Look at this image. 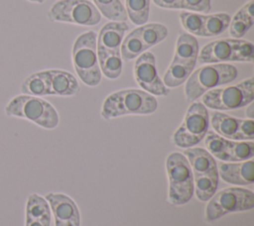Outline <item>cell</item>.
<instances>
[{"label": "cell", "mask_w": 254, "mask_h": 226, "mask_svg": "<svg viewBox=\"0 0 254 226\" xmlns=\"http://www.w3.org/2000/svg\"><path fill=\"white\" fill-rule=\"evenodd\" d=\"M20 91L22 94L38 97L51 95L48 69L36 71L28 75L22 81L20 85Z\"/></svg>", "instance_id": "7402d4cb"}, {"label": "cell", "mask_w": 254, "mask_h": 226, "mask_svg": "<svg viewBox=\"0 0 254 226\" xmlns=\"http://www.w3.org/2000/svg\"><path fill=\"white\" fill-rule=\"evenodd\" d=\"M165 166L169 179L168 201L175 206L188 203L193 195V176L188 159L183 153L172 152Z\"/></svg>", "instance_id": "8992f818"}, {"label": "cell", "mask_w": 254, "mask_h": 226, "mask_svg": "<svg viewBox=\"0 0 254 226\" xmlns=\"http://www.w3.org/2000/svg\"><path fill=\"white\" fill-rule=\"evenodd\" d=\"M206 151L221 162H242L253 158V141H233L225 139L214 132H207L204 137Z\"/></svg>", "instance_id": "4fadbf2b"}, {"label": "cell", "mask_w": 254, "mask_h": 226, "mask_svg": "<svg viewBox=\"0 0 254 226\" xmlns=\"http://www.w3.org/2000/svg\"><path fill=\"white\" fill-rule=\"evenodd\" d=\"M47 16L51 22L79 26H95L101 21V14L88 0H59L51 6Z\"/></svg>", "instance_id": "8fae6325"}, {"label": "cell", "mask_w": 254, "mask_h": 226, "mask_svg": "<svg viewBox=\"0 0 254 226\" xmlns=\"http://www.w3.org/2000/svg\"><path fill=\"white\" fill-rule=\"evenodd\" d=\"M151 0H125L127 17L134 25H144L150 16Z\"/></svg>", "instance_id": "83f0119b"}, {"label": "cell", "mask_w": 254, "mask_h": 226, "mask_svg": "<svg viewBox=\"0 0 254 226\" xmlns=\"http://www.w3.org/2000/svg\"><path fill=\"white\" fill-rule=\"evenodd\" d=\"M52 212L46 198L38 193L28 195L25 205V226H51Z\"/></svg>", "instance_id": "ac0fdd59"}, {"label": "cell", "mask_w": 254, "mask_h": 226, "mask_svg": "<svg viewBox=\"0 0 254 226\" xmlns=\"http://www.w3.org/2000/svg\"><path fill=\"white\" fill-rule=\"evenodd\" d=\"M254 100V79L249 77L237 84L216 87L201 96V103L212 110H235Z\"/></svg>", "instance_id": "9c48e42d"}, {"label": "cell", "mask_w": 254, "mask_h": 226, "mask_svg": "<svg viewBox=\"0 0 254 226\" xmlns=\"http://www.w3.org/2000/svg\"><path fill=\"white\" fill-rule=\"evenodd\" d=\"M207 201L204 218L213 222L226 214L254 208V193L243 187H227L215 192Z\"/></svg>", "instance_id": "ba28073f"}, {"label": "cell", "mask_w": 254, "mask_h": 226, "mask_svg": "<svg viewBox=\"0 0 254 226\" xmlns=\"http://www.w3.org/2000/svg\"><path fill=\"white\" fill-rule=\"evenodd\" d=\"M198 53V42L195 37L189 33L180 32L173 58L186 62H196Z\"/></svg>", "instance_id": "603a6c76"}, {"label": "cell", "mask_w": 254, "mask_h": 226, "mask_svg": "<svg viewBox=\"0 0 254 226\" xmlns=\"http://www.w3.org/2000/svg\"><path fill=\"white\" fill-rule=\"evenodd\" d=\"M98 64L101 73L108 79H116L122 73L123 62L120 52L97 49Z\"/></svg>", "instance_id": "d4e9b609"}, {"label": "cell", "mask_w": 254, "mask_h": 226, "mask_svg": "<svg viewBox=\"0 0 254 226\" xmlns=\"http://www.w3.org/2000/svg\"><path fill=\"white\" fill-rule=\"evenodd\" d=\"M153 3L163 9H181V0H152Z\"/></svg>", "instance_id": "4dcf8cb0"}, {"label": "cell", "mask_w": 254, "mask_h": 226, "mask_svg": "<svg viewBox=\"0 0 254 226\" xmlns=\"http://www.w3.org/2000/svg\"><path fill=\"white\" fill-rule=\"evenodd\" d=\"M209 123L214 132L228 140L252 141L254 139V121L252 119H239L228 114L213 111Z\"/></svg>", "instance_id": "9a60e30c"}, {"label": "cell", "mask_w": 254, "mask_h": 226, "mask_svg": "<svg viewBox=\"0 0 254 226\" xmlns=\"http://www.w3.org/2000/svg\"><path fill=\"white\" fill-rule=\"evenodd\" d=\"M97 35L94 31L80 34L72 46V63L79 79L87 86H97L102 77L98 64Z\"/></svg>", "instance_id": "5b68a950"}, {"label": "cell", "mask_w": 254, "mask_h": 226, "mask_svg": "<svg viewBox=\"0 0 254 226\" xmlns=\"http://www.w3.org/2000/svg\"><path fill=\"white\" fill-rule=\"evenodd\" d=\"M27 1H30V2H33V3H39V4H42V3H44L46 0H27Z\"/></svg>", "instance_id": "d6a6232c"}, {"label": "cell", "mask_w": 254, "mask_h": 226, "mask_svg": "<svg viewBox=\"0 0 254 226\" xmlns=\"http://www.w3.org/2000/svg\"><path fill=\"white\" fill-rule=\"evenodd\" d=\"M254 24V2L248 1L230 19L228 33L232 39H241Z\"/></svg>", "instance_id": "44dd1931"}, {"label": "cell", "mask_w": 254, "mask_h": 226, "mask_svg": "<svg viewBox=\"0 0 254 226\" xmlns=\"http://www.w3.org/2000/svg\"><path fill=\"white\" fill-rule=\"evenodd\" d=\"M245 114L247 116V119H252L253 120V118H254V104H253V102H251L247 105Z\"/></svg>", "instance_id": "1f68e13d"}, {"label": "cell", "mask_w": 254, "mask_h": 226, "mask_svg": "<svg viewBox=\"0 0 254 226\" xmlns=\"http://www.w3.org/2000/svg\"><path fill=\"white\" fill-rule=\"evenodd\" d=\"M209 127V114L201 102H191L185 118L172 136V143L182 149L194 147L204 139Z\"/></svg>", "instance_id": "30bf717a"}, {"label": "cell", "mask_w": 254, "mask_h": 226, "mask_svg": "<svg viewBox=\"0 0 254 226\" xmlns=\"http://www.w3.org/2000/svg\"><path fill=\"white\" fill-rule=\"evenodd\" d=\"M55 226H80V213L74 200L62 192H49L45 195Z\"/></svg>", "instance_id": "2e32d148"}, {"label": "cell", "mask_w": 254, "mask_h": 226, "mask_svg": "<svg viewBox=\"0 0 254 226\" xmlns=\"http://www.w3.org/2000/svg\"><path fill=\"white\" fill-rule=\"evenodd\" d=\"M158 109L156 97L142 89L127 88L110 93L102 103L100 115L111 120L126 115H149Z\"/></svg>", "instance_id": "6da1fadb"}, {"label": "cell", "mask_w": 254, "mask_h": 226, "mask_svg": "<svg viewBox=\"0 0 254 226\" xmlns=\"http://www.w3.org/2000/svg\"><path fill=\"white\" fill-rule=\"evenodd\" d=\"M48 72L51 95L67 97L79 92L78 81L71 73L63 69H48Z\"/></svg>", "instance_id": "ffe728a7"}, {"label": "cell", "mask_w": 254, "mask_h": 226, "mask_svg": "<svg viewBox=\"0 0 254 226\" xmlns=\"http://www.w3.org/2000/svg\"><path fill=\"white\" fill-rule=\"evenodd\" d=\"M237 75V68L229 63H207L200 66L186 81V99L194 102L205 92L234 81Z\"/></svg>", "instance_id": "277c9868"}, {"label": "cell", "mask_w": 254, "mask_h": 226, "mask_svg": "<svg viewBox=\"0 0 254 226\" xmlns=\"http://www.w3.org/2000/svg\"><path fill=\"white\" fill-rule=\"evenodd\" d=\"M193 176V194L202 202H206L215 192L218 185L217 163L203 148L191 147L185 150Z\"/></svg>", "instance_id": "3957f363"}, {"label": "cell", "mask_w": 254, "mask_h": 226, "mask_svg": "<svg viewBox=\"0 0 254 226\" xmlns=\"http://www.w3.org/2000/svg\"><path fill=\"white\" fill-rule=\"evenodd\" d=\"M196 62H186L174 59L169 68L164 73L163 82L168 88H174L182 85L190 77L194 69Z\"/></svg>", "instance_id": "cb8c5ba5"}, {"label": "cell", "mask_w": 254, "mask_h": 226, "mask_svg": "<svg viewBox=\"0 0 254 226\" xmlns=\"http://www.w3.org/2000/svg\"><path fill=\"white\" fill-rule=\"evenodd\" d=\"M181 9L206 14L211 9L210 0H181Z\"/></svg>", "instance_id": "f546056e"}, {"label": "cell", "mask_w": 254, "mask_h": 226, "mask_svg": "<svg viewBox=\"0 0 254 226\" xmlns=\"http://www.w3.org/2000/svg\"><path fill=\"white\" fill-rule=\"evenodd\" d=\"M4 112L8 117L25 119L47 130L57 128L60 123L57 109L49 101L38 96L16 95L7 102Z\"/></svg>", "instance_id": "7a4b0ae2"}, {"label": "cell", "mask_w": 254, "mask_h": 226, "mask_svg": "<svg viewBox=\"0 0 254 226\" xmlns=\"http://www.w3.org/2000/svg\"><path fill=\"white\" fill-rule=\"evenodd\" d=\"M230 16L227 13H214L204 15L201 37H215L228 29Z\"/></svg>", "instance_id": "484cf974"}, {"label": "cell", "mask_w": 254, "mask_h": 226, "mask_svg": "<svg viewBox=\"0 0 254 226\" xmlns=\"http://www.w3.org/2000/svg\"><path fill=\"white\" fill-rule=\"evenodd\" d=\"M183 28L192 36L201 37L204 15L194 12L183 11L179 15Z\"/></svg>", "instance_id": "f1b7e54d"}, {"label": "cell", "mask_w": 254, "mask_h": 226, "mask_svg": "<svg viewBox=\"0 0 254 226\" xmlns=\"http://www.w3.org/2000/svg\"><path fill=\"white\" fill-rule=\"evenodd\" d=\"M93 4L103 17L110 21L126 22V9L120 0H93Z\"/></svg>", "instance_id": "4316f807"}, {"label": "cell", "mask_w": 254, "mask_h": 226, "mask_svg": "<svg viewBox=\"0 0 254 226\" xmlns=\"http://www.w3.org/2000/svg\"><path fill=\"white\" fill-rule=\"evenodd\" d=\"M129 27L125 22L110 21L99 31L96 38V47L100 50L110 52H120V47L125 33Z\"/></svg>", "instance_id": "d6986e66"}, {"label": "cell", "mask_w": 254, "mask_h": 226, "mask_svg": "<svg viewBox=\"0 0 254 226\" xmlns=\"http://www.w3.org/2000/svg\"><path fill=\"white\" fill-rule=\"evenodd\" d=\"M248 1H252V0H248Z\"/></svg>", "instance_id": "836d02e7"}, {"label": "cell", "mask_w": 254, "mask_h": 226, "mask_svg": "<svg viewBox=\"0 0 254 226\" xmlns=\"http://www.w3.org/2000/svg\"><path fill=\"white\" fill-rule=\"evenodd\" d=\"M134 77L142 90L154 96H167L170 93L162 78L159 76L156 67V58L153 53L141 54L134 64Z\"/></svg>", "instance_id": "5bb4252c"}, {"label": "cell", "mask_w": 254, "mask_h": 226, "mask_svg": "<svg viewBox=\"0 0 254 226\" xmlns=\"http://www.w3.org/2000/svg\"><path fill=\"white\" fill-rule=\"evenodd\" d=\"M218 176L232 185H248L254 182V162L252 160L217 165Z\"/></svg>", "instance_id": "e0dca14e"}, {"label": "cell", "mask_w": 254, "mask_h": 226, "mask_svg": "<svg viewBox=\"0 0 254 226\" xmlns=\"http://www.w3.org/2000/svg\"><path fill=\"white\" fill-rule=\"evenodd\" d=\"M169 34L168 28L160 23H149L131 31L122 41L120 54L122 60L138 57L148 49L163 42Z\"/></svg>", "instance_id": "7c38bea8"}, {"label": "cell", "mask_w": 254, "mask_h": 226, "mask_svg": "<svg viewBox=\"0 0 254 226\" xmlns=\"http://www.w3.org/2000/svg\"><path fill=\"white\" fill-rule=\"evenodd\" d=\"M254 46L240 39H221L206 44L198 53L199 63H224L229 61L253 62Z\"/></svg>", "instance_id": "52a82bcc"}]
</instances>
